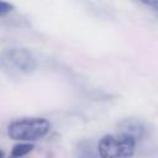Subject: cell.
Returning a JSON list of instances; mask_svg holds the SVG:
<instances>
[{"mask_svg": "<svg viewBox=\"0 0 158 158\" xmlns=\"http://www.w3.org/2000/svg\"><path fill=\"white\" fill-rule=\"evenodd\" d=\"M51 130V122L44 117H23L12 121L7 127L11 139L20 142H35L43 138Z\"/></svg>", "mask_w": 158, "mask_h": 158, "instance_id": "obj_1", "label": "cell"}, {"mask_svg": "<svg viewBox=\"0 0 158 158\" xmlns=\"http://www.w3.org/2000/svg\"><path fill=\"white\" fill-rule=\"evenodd\" d=\"M136 138L125 133L105 135L98 143L101 158H130L136 151Z\"/></svg>", "mask_w": 158, "mask_h": 158, "instance_id": "obj_2", "label": "cell"}, {"mask_svg": "<svg viewBox=\"0 0 158 158\" xmlns=\"http://www.w3.org/2000/svg\"><path fill=\"white\" fill-rule=\"evenodd\" d=\"M1 64L4 69L17 73V74H28L36 69V58L33 54L22 47H12L2 52Z\"/></svg>", "mask_w": 158, "mask_h": 158, "instance_id": "obj_3", "label": "cell"}, {"mask_svg": "<svg viewBox=\"0 0 158 158\" xmlns=\"http://www.w3.org/2000/svg\"><path fill=\"white\" fill-rule=\"evenodd\" d=\"M117 132L141 138L144 133V125L137 118H123L117 123Z\"/></svg>", "mask_w": 158, "mask_h": 158, "instance_id": "obj_4", "label": "cell"}, {"mask_svg": "<svg viewBox=\"0 0 158 158\" xmlns=\"http://www.w3.org/2000/svg\"><path fill=\"white\" fill-rule=\"evenodd\" d=\"M33 149V144L31 142H20L12 147L11 157L12 158H22L28 154Z\"/></svg>", "mask_w": 158, "mask_h": 158, "instance_id": "obj_5", "label": "cell"}, {"mask_svg": "<svg viewBox=\"0 0 158 158\" xmlns=\"http://www.w3.org/2000/svg\"><path fill=\"white\" fill-rule=\"evenodd\" d=\"M12 7H14V6H12L11 4L5 2V1H1V2H0V16H5L6 14H9Z\"/></svg>", "mask_w": 158, "mask_h": 158, "instance_id": "obj_6", "label": "cell"}, {"mask_svg": "<svg viewBox=\"0 0 158 158\" xmlns=\"http://www.w3.org/2000/svg\"><path fill=\"white\" fill-rule=\"evenodd\" d=\"M142 4L148 9H151V11L158 17V1H143Z\"/></svg>", "mask_w": 158, "mask_h": 158, "instance_id": "obj_7", "label": "cell"}, {"mask_svg": "<svg viewBox=\"0 0 158 158\" xmlns=\"http://www.w3.org/2000/svg\"><path fill=\"white\" fill-rule=\"evenodd\" d=\"M10 158H12V157H10Z\"/></svg>", "mask_w": 158, "mask_h": 158, "instance_id": "obj_8", "label": "cell"}]
</instances>
